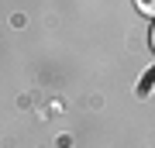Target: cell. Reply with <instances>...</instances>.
<instances>
[{
	"label": "cell",
	"instance_id": "2",
	"mask_svg": "<svg viewBox=\"0 0 155 148\" xmlns=\"http://www.w3.org/2000/svg\"><path fill=\"white\" fill-rule=\"evenodd\" d=\"M148 41H152V48H155V24H152V38H148Z\"/></svg>",
	"mask_w": 155,
	"mask_h": 148
},
{
	"label": "cell",
	"instance_id": "1",
	"mask_svg": "<svg viewBox=\"0 0 155 148\" xmlns=\"http://www.w3.org/2000/svg\"><path fill=\"white\" fill-rule=\"evenodd\" d=\"M138 11L148 14V17H155V0H138Z\"/></svg>",
	"mask_w": 155,
	"mask_h": 148
}]
</instances>
